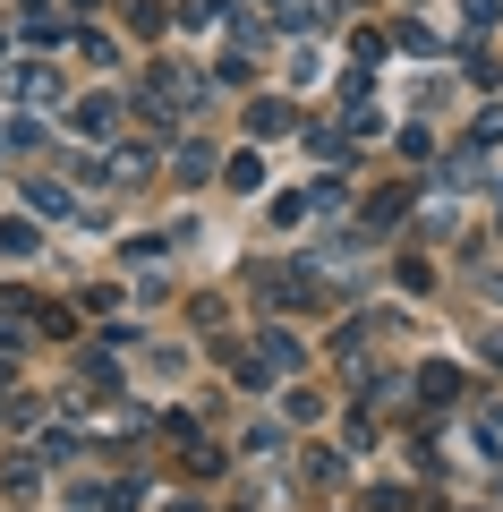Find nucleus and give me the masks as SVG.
Returning a JSON list of instances; mask_svg holds the SVG:
<instances>
[{
  "label": "nucleus",
  "instance_id": "f257e3e1",
  "mask_svg": "<svg viewBox=\"0 0 503 512\" xmlns=\"http://www.w3.org/2000/svg\"><path fill=\"white\" fill-rule=\"evenodd\" d=\"M9 94L18 103H60V77L52 69H9Z\"/></svg>",
  "mask_w": 503,
  "mask_h": 512
},
{
  "label": "nucleus",
  "instance_id": "f03ea898",
  "mask_svg": "<svg viewBox=\"0 0 503 512\" xmlns=\"http://www.w3.org/2000/svg\"><path fill=\"white\" fill-rule=\"evenodd\" d=\"M26 205H35V214H77V197L60 180H35V188H26Z\"/></svg>",
  "mask_w": 503,
  "mask_h": 512
},
{
  "label": "nucleus",
  "instance_id": "7ed1b4c3",
  "mask_svg": "<svg viewBox=\"0 0 503 512\" xmlns=\"http://www.w3.org/2000/svg\"><path fill=\"white\" fill-rule=\"evenodd\" d=\"M111 120H120V103H103V94H86V103H77V128H86V137H103Z\"/></svg>",
  "mask_w": 503,
  "mask_h": 512
},
{
  "label": "nucleus",
  "instance_id": "20e7f679",
  "mask_svg": "<svg viewBox=\"0 0 503 512\" xmlns=\"http://www.w3.org/2000/svg\"><path fill=\"white\" fill-rule=\"evenodd\" d=\"M290 120H299V111H290V103H256V111H248V128H256V137H282Z\"/></svg>",
  "mask_w": 503,
  "mask_h": 512
},
{
  "label": "nucleus",
  "instance_id": "39448f33",
  "mask_svg": "<svg viewBox=\"0 0 503 512\" xmlns=\"http://www.w3.org/2000/svg\"><path fill=\"white\" fill-rule=\"evenodd\" d=\"M145 171H154V154H137V146L111 154V180H145Z\"/></svg>",
  "mask_w": 503,
  "mask_h": 512
},
{
  "label": "nucleus",
  "instance_id": "423d86ee",
  "mask_svg": "<svg viewBox=\"0 0 503 512\" xmlns=\"http://www.w3.org/2000/svg\"><path fill=\"white\" fill-rule=\"evenodd\" d=\"M222 180H231V188H239V197H248V188H265V163H256V154H239V163H231V171H222Z\"/></svg>",
  "mask_w": 503,
  "mask_h": 512
},
{
  "label": "nucleus",
  "instance_id": "0eeeda50",
  "mask_svg": "<svg viewBox=\"0 0 503 512\" xmlns=\"http://www.w3.org/2000/svg\"><path fill=\"white\" fill-rule=\"evenodd\" d=\"M265 9H282V0H265Z\"/></svg>",
  "mask_w": 503,
  "mask_h": 512
}]
</instances>
